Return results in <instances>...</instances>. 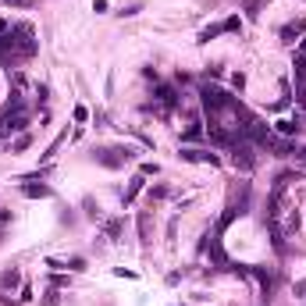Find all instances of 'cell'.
<instances>
[{
    "instance_id": "6da1fadb",
    "label": "cell",
    "mask_w": 306,
    "mask_h": 306,
    "mask_svg": "<svg viewBox=\"0 0 306 306\" xmlns=\"http://www.w3.org/2000/svg\"><path fill=\"white\" fill-rule=\"evenodd\" d=\"M232 161H235V168H242V171H253V168H256V157H253V142H249L246 135L232 142Z\"/></svg>"
},
{
    "instance_id": "7a4b0ae2",
    "label": "cell",
    "mask_w": 306,
    "mask_h": 306,
    "mask_svg": "<svg viewBox=\"0 0 306 306\" xmlns=\"http://www.w3.org/2000/svg\"><path fill=\"white\" fill-rule=\"evenodd\" d=\"M182 161H196V164H217V153H210V149H193V146H185V149H182Z\"/></svg>"
},
{
    "instance_id": "3957f363",
    "label": "cell",
    "mask_w": 306,
    "mask_h": 306,
    "mask_svg": "<svg viewBox=\"0 0 306 306\" xmlns=\"http://www.w3.org/2000/svg\"><path fill=\"white\" fill-rule=\"evenodd\" d=\"M302 32H306V22H302V18H299V22H288V25L281 29V43H295Z\"/></svg>"
},
{
    "instance_id": "277c9868",
    "label": "cell",
    "mask_w": 306,
    "mask_h": 306,
    "mask_svg": "<svg viewBox=\"0 0 306 306\" xmlns=\"http://www.w3.org/2000/svg\"><path fill=\"white\" fill-rule=\"evenodd\" d=\"M18 281H22V274L15 271V267L0 271V292H11V288H18Z\"/></svg>"
},
{
    "instance_id": "5b68a950",
    "label": "cell",
    "mask_w": 306,
    "mask_h": 306,
    "mask_svg": "<svg viewBox=\"0 0 306 306\" xmlns=\"http://www.w3.org/2000/svg\"><path fill=\"white\" fill-rule=\"evenodd\" d=\"M142 185H146V175H135V178L128 182V189H125V207H128V203H132L139 193H142Z\"/></svg>"
},
{
    "instance_id": "8992f818",
    "label": "cell",
    "mask_w": 306,
    "mask_h": 306,
    "mask_svg": "<svg viewBox=\"0 0 306 306\" xmlns=\"http://www.w3.org/2000/svg\"><path fill=\"white\" fill-rule=\"evenodd\" d=\"M96 161H100L103 168H121V164H125L121 157H114V149H96Z\"/></svg>"
},
{
    "instance_id": "52a82bcc",
    "label": "cell",
    "mask_w": 306,
    "mask_h": 306,
    "mask_svg": "<svg viewBox=\"0 0 306 306\" xmlns=\"http://www.w3.org/2000/svg\"><path fill=\"white\" fill-rule=\"evenodd\" d=\"M22 193L32 196V200H43V196H50V189L47 185H22Z\"/></svg>"
},
{
    "instance_id": "ba28073f",
    "label": "cell",
    "mask_w": 306,
    "mask_h": 306,
    "mask_svg": "<svg viewBox=\"0 0 306 306\" xmlns=\"http://www.w3.org/2000/svg\"><path fill=\"white\" fill-rule=\"evenodd\" d=\"M299 128H302L299 121H288V118H285V121H278V132H281V135H295Z\"/></svg>"
},
{
    "instance_id": "9c48e42d",
    "label": "cell",
    "mask_w": 306,
    "mask_h": 306,
    "mask_svg": "<svg viewBox=\"0 0 306 306\" xmlns=\"http://www.w3.org/2000/svg\"><path fill=\"white\" fill-rule=\"evenodd\" d=\"M139 239L149 242V214H139Z\"/></svg>"
},
{
    "instance_id": "30bf717a",
    "label": "cell",
    "mask_w": 306,
    "mask_h": 306,
    "mask_svg": "<svg viewBox=\"0 0 306 306\" xmlns=\"http://www.w3.org/2000/svg\"><path fill=\"white\" fill-rule=\"evenodd\" d=\"M217 32H224V25H210V29H203V32H200V43H210Z\"/></svg>"
},
{
    "instance_id": "8fae6325",
    "label": "cell",
    "mask_w": 306,
    "mask_h": 306,
    "mask_svg": "<svg viewBox=\"0 0 306 306\" xmlns=\"http://www.w3.org/2000/svg\"><path fill=\"white\" fill-rule=\"evenodd\" d=\"M200 135H203V128H200V125H189L182 139H185V142H193V139H200Z\"/></svg>"
},
{
    "instance_id": "7c38bea8",
    "label": "cell",
    "mask_w": 306,
    "mask_h": 306,
    "mask_svg": "<svg viewBox=\"0 0 306 306\" xmlns=\"http://www.w3.org/2000/svg\"><path fill=\"white\" fill-rule=\"evenodd\" d=\"M221 25H224V32H239V29H242L239 15H232V18H228V22H221Z\"/></svg>"
},
{
    "instance_id": "4fadbf2b",
    "label": "cell",
    "mask_w": 306,
    "mask_h": 306,
    "mask_svg": "<svg viewBox=\"0 0 306 306\" xmlns=\"http://www.w3.org/2000/svg\"><path fill=\"white\" fill-rule=\"evenodd\" d=\"M107 235L118 239V235H121V221H107Z\"/></svg>"
},
{
    "instance_id": "5bb4252c",
    "label": "cell",
    "mask_w": 306,
    "mask_h": 306,
    "mask_svg": "<svg viewBox=\"0 0 306 306\" xmlns=\"http://www.w3.org/2000/svg\"><path fill=\"white\" fill-rule=\"evenodd\" d=\"M164 196H168V185H157V189H149V203H153V200H164Z\"/></svg>"
},
{
    "instance_id": "9a60e30c",
    "label": "cell",
    "mask_w": 306,
    "mask_h": 306,
    "mask_svg": "<svg viewBox=\"0 0 306 306\" xmlns=\"http://www.w3.org/2000/svg\"><path fill=\"white\" fill-rule=\"evenodd\" d=\"M232 86H235V89H242V86H246V75H242V71H235V75H232Z\"/></svg>"
},
{
    "instance_id": "2e32d148",
    "label": "cell",
    "mask_w": 306,
    "mask_h": 306,
    "mask_svg": "<svg viewBox=\"0 0 306 306\" xmlns=\"http://www.w3.org/2000/svg\"><path fill=\"white\" fill-rule=\"evenodd\" d=\"M139 175H157V164H149V161H146V164L139 168Z\"/></svg>"
},
{
    "instance_id": "e0dca14e",
    "label": "cell",
    "mask_w": 306,
    "mask_h": 306,
    "mask_svg": "<svg viewBox=\"0 0 306 306\" xmlns=\"http://www.w3.org/2000/svg\"><path fill=\"white\" fill-rule=\"evenodd\" d=\"M295 292H299V295H306V281H295Z\"/></svg>"
},
{
    "instance_id": "ac0fdd59",
    "label": "cell",
    "mask_w": 306,
    "mask_h": 306,
    "mask_svg": "<svg viewBox=\"0 0 306 306\" xmlns=\"http://www.w3.org/2000/svg\"><path fill=\"white\" fill-rule=\"evenodd\" d=\"M295 157H299V161H306V149H295Z\"/></svg>"
},
{
    "instance_id": "d6986e66",
    "label": "cell",
    "mask_w": 306,
    "mask_h": 306,
    "mask_svg": "<svg viewBox=\"0 0 306 306\" xmlns=\"http://www.w3.org/2000/svg\"><path fill=\"white\" fill-rule=\"evenodd\" d=\"M0 217H4V214H0Z\"/></svg>"
}]
</instances>
